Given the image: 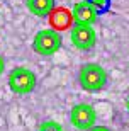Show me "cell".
I'll return each instance as SVG.
<instances>
[{
  "instance_id": "52a82bcc",
  "label": "cell",
  "mask_w": 129,
  "mask_h": 131,
  "mask_svg": "<svg viewBox=\"0 0 129 131\" xmlns=\"http://www.w3.org/2000/svg\"><path fill=\"white\" fill-rule=\"evenodd\" d=\"M49 22H51L53 29L56 31H65V29H72L75 24V20H73V15L72 12L65 7H56V9L53 10V14L49 15Z\"/></svg>"
},
{
  "instance_id": "4fadbf2b",
  "label": "cell",
  "mask_w": 129,
  "mask_h": 131,
  "mask_svg": "<svg viewBox=\"0 0 129 131\" xmlns=\"http://www.w3.org/2000/svg\"><path fill=\"white\" fill-rule=\"evenodd\" d=\"M126 107H127V112H129V97H127V101H126Z\"/></svg>"
},
{
  "instance_id": "8fae6325",
  "label": "cell",
  "mask_w": 129,
  "mask_h": 131,
  "mask_svg": "<svg viewBox=\"0 0 129 131\" xmlns=\"http://www.w3.org/2000/svg\"><path fill=\"white\" fill-rule=\"evenodd\" d=\"M88 131H112L109 126H93L92 129H88Z\"/></svg>"
},
{
  "instance_id": "9c48e42d",
  "label": "cell",
  "mask_w": 129,
  "mask_h": 131,
  "mask_svg": "<svg viewBox=\"0 0 129 131\" xmlns=\"http://www.w3.org/2000/svg\"><path fill=\"white\" fill-rule=\"evenodd\" d=\"M88 4L97 10V14L102 15V14H107L110 10V5H112V0H85Z\"/></svg>"
},
{
  "instance_id": "277c9868",
  "label": "cell",
  "mask_w": 129,
  "mask_h": 131,
  "mask_svg": "<svg viewBox=\"0 0 129 131\" xmlns=\"http://www.w3.org/2000/svg\"><path fill=\"white\" fill-rule=\"evenodd\" d=\"M95 121H97V112L90 104L80 102V104H75L70 111V123L77 129L88 131L95 126Z\"/></svg>"
},
{
  "instance_id": "ba28073f",
  "label": "cell",
  "mask_w": 129,
  "mask_h": 131,
  "mask_svg": "<svg viewBox=\"0 0 129 131\" xmlns=\"http://www.w3.org/2000/svg\"><path fill=\"white\" fill-rule=\"evenodd\" d=\"M26 7L36 17H49L56 9V0H26Z\"/></svg>"
},
{
  "instance_id": "3957f363",
  "label": "cell",
  "mask_w": 129,
  "mask_h": 131,
  "mask_svg": "<svg viewBox=\"0 0 129 131\" xmlns=\"http://www.w3.org/2000/svg\"><path fill=\"white\" fill-rule=\"evenodd\" d=\"M38 85L36 73L31 72L29 68L17 67L9 73V89L17 95H26L31 94Z\"/></svg>"
},
{
  "instance_id": "8992f818",
  "label": "cell",
  "mask_w": 129,
  "mask_h": 131,
  "mask_svg": "<svg viewBox=\"0 0 129 131\" xmlns=\"http://www.w3.org/2000/svg\"><path fill=\"white\" fill-rule=\"evenodd\" d=\"M72 15H73L75 24H85V26H93L97 17H99L97 10L93 9L88 2H85V0H81V2L73 5Z\"/></svg>"
},
{
  "instance_id": "7a4b0ae2",
  "label": "cell",
  "mask_w": 129,
  "mask_h": 131,
  "mask_svg": "<svg viewBox=\"0 0 129 131\" xmlns=\"http://www.w3.org/2000/svg\"><path fill=\"white\" fill-rule=\"evenodd\" d=\"M63 44V36L56 29H41L32 41V49L41 56H51L58 53Z\"/></svg>"
},
{
  "instance_id": "7c38bea8",
  "label": "cell",
  "mask_w": 129,
  "mask_h": 131,
  "mask_svg": "<svg viewBox=\"0 0 129 131\" xmlns=\"http://www.w3.org/2000/svg\"><path fill=\"white\" fill-rule=\"evenodd\" d=\"M5 72V60H4V56H0V75Z\"/></svg>"
},
{
  "instance_id": "30bf717a",
  "label": "cell",
  "mask_w": 129,
  "mask_h": 131,
  "mask_svg": "<svg viewBox=\"0 0 129 131\" xmlns=\"http://www.w3.org/2000/svg\"><path fill=\"white\" fill-rule=\"evenodd\" d=\"M38 131H65V129H63V126L58 121L49 119V121H44L43 124L38 128Z\"/></svg>"
},
{
  "instance_id": "5b68a950",
  "label": "cell",
  "mask_w": 129,
  "mask_h": 131,
  "mask_svg": "<svg viewBox=\"0 0 129 131\" xmlns=\"http://www.w3.org/2000/svg\"><path fill=\"white\" fill-rule=\"evenodd\" d=\"M70 39H72V44L77 49L90 51V49H93V46L97 43V32L92 26L73 24V27L70 29Z\"/></svg>"
},
{
  "instance_id": "6da1fadb",
  "label": "cell",
  "mask_w": 129,
  "mask_h": 131,
  "mask_svg": "<svg viewBox=\"0 0 129 131\" xmlns=\"http://www.w3.org/2000/svg\"><path fill=\"white\" fill-rule=\"evenodd\" d=\"M107 80H109L107 72L99 63H85L78 70V83L85 92H102L107 85Z\"/></svg>"
}]
</instances>
